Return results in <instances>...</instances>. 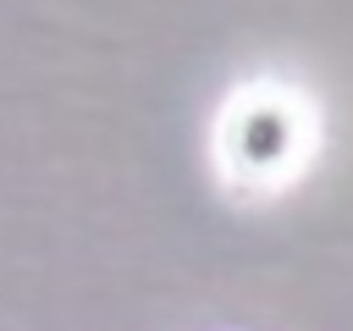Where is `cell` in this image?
<instances>
[{
    "label": "cell",
    "mask_w": 353,
    "mask_h": 331,
    "mask_svg": "<svg viewBox=\"0 0 353 331\" xmlns=\"http://www.w3.org/2000/svg\"><path fill=\"white\" fill-rule=\"evenodd\" d=\"M309 154V110L281 88H248L221 121V160L237 182L270 188Z\"/></svg>",
    "instance_id": "cell-1"
}]
</instances>
